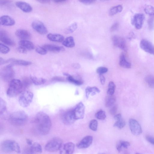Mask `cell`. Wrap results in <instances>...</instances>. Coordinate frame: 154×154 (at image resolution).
I'll return each mask as SVG.
<instances>
[{
  "mask_svg": "<svg viewBox=\"0 0 154 154\" xmlns=\"http://www.w3.org/2000/svg\"><path fill=\"white\" fill-rule=\"evenodd\" d=\"M34 123L38 132L43 135L49 133L52 125L50 116L43 112H40L37 114L35 117Z\"/></svg>",
  "mask_w": 154,
  "mask_h": 154,
  "instance_id": "1",
  "label": "cell"
},
{
  "mask_svg": "<svg viewBox=\"0 0 154 154\" xmlns=\"http://www.w3.org/2000/svg\"><path fill=\"white\" fill-rule=\"evenodd\" d=\"M8 118L12 125L16 126H22L27 123L28 121L29 116L25 112L20 110L11 114Z\"/></svg>",
  "mask_w": 154,
  "mask_h": 154,
  "instance_id": "2",
  "label": "cell"
},
{
  "mask_svg": "<svg viewBox=\"0 0 154 154\" xmlns=\"http://www.w3.org/2000/svg\"><path fill=\"white\" fill-rule=\"evenodd\" d=\"M24 90L22 81L17 79H13L10 82L7 94L11 98L16 97L21 93Z\"/></svg>",
  "mask_w": 154,
  "mask_h": 154,
  "instance_id": "3",
  "label": "cell"
},
{
  "mask_svg": "<svg viewBox=\"0 0 154 154\" xmlns=\"http://www.w3.org/2000/svg\"><path fill=\"white\" fill-rule=\"evenodd\" d=\"M63 144V141L59 137H55L49 141L46 144L45 149L47 151L55 152L59 150Z\"/></svg>",
  "mask_w": 154,
  "mask_h": 154,
  "instance_id": "4",
  "label": "cell"
},
{
  "mask_svg": "<svg viewBox=\"0 0 154 154\" xmlns=\"http://www.w3.org/2000/svg\"><path fill=\"white\" fill-rule=\"evenodd\" d=\"M34 97L33 93L29 91L23 92L19 98L20 105L23 107H29Z\"/></svg>",
  "mask_w": 154,
  "mask_h": 154,
  "instance_id": "5",
  "label": "cell"
},
{
  "mask_svg": "<svg viewBox=\"0 0 154 154\" xmlns=\"http://www.w3.org/2000/svg\"><path fill=\"white\" fill-rule=\"evenodd\" d=\"M10 64L4 67L1 71V76L2 80L5 82L12 80L15 76V72L13 66Z\"/></svg>",
  "mask_w": 154,
  "mask_h": 154,
  "instance_id": "6",
  "label": "cell"
},
{
  "mask_svg": "<svg viewBox=\"0 0 154 154\" xmlns=\"http://www.w3.org/2000/svg\"><path fill=\"white\" fill-rule=\"evenodd\" d=\"M129 125L132 133L135 135H138L142 133L141 127L136 120L131 119L129 120Z\"/></svg>",
  "mask_w": 154,
  "mask_h": 154,
  "instance_id": "7",
  "label": "cell"
},
{
  "mask_svg": "<svg viewBox=\"0 0 154 154\" xmlns=\"http://www.w3.org/2000/svg\"><path fill=\"white\" fill-rule=\"evenodd\" d=\"M62 121L66 125L73 124L76 120L74 113L73 110H71L65 112L62 116Z\"/></svg>",
  "mask_w": 154,
  "mask_h": 154,
  "instance_id": "8",
  "label": "cell"
},
{
  "mask_svg": "<svg viewBox=\"0 0 154 154\" xmlns=\"http://www.w3.org/2000/svg\"><path fill=\"white\" fill-rule=\"evenodd\" d=\"M32 25L33 29L41 35H45L48 33V30L45 26L43 23L39 21H34Z\"/></svg>",
  "mask_w": 154,
  "mask_h": 154,
  "instance_id": "9",
  "label": "cell"
},
{
  "mask_svg": "<svg viewBox=\"0 0 154 154\" xmlns=\"http://www.w3.org/2000/svg\"><path fill=\"white\" fill-rule=\"evenodd\" d=\"M74 113L76 120L83 118L85 112V106L82 102H80L73 109Z\"/></svg>",
  "mask_w": 154,
  "mask_h": 154,
  "instance_id": "10",
  "label": "cell"
},
{
  "mask_svg": "<svg viewBox=\"0 0 154 154\" xmlns=\"http://www.w3.org/2000/svg\"><path fill=\"white\" fill-rule=\"evenodd\" d=\"M112 41L114 45L120 49L126 51L127 47L125 40L123 38L117 35L113 37Z\"/></svg>",
  "mask_w": 154,
  "mask_h": 154,
  "instance_id": "11",
  "label": "cell"
},
{
  "mask_svg": "<svg viewBox=\"0 0 154 154\" xmlns=\"http://www.w3.org/2000/svg\"><path fill=\"white\" fill-rule=\"evenodd\" d=\"M144 19L143 14H136L131 21L132 25L137 29H140L142 27Z\"/></svg>",
  "mask_w": 154,
  "mask_h": 154,
  "instance_id": "12",
  "label": "cell"
},
{
  "mask_svg": "<svg viewBox=\"0 0 154 154\" xmlns=\"http://www.w3.org/2000/svg\"><path fill=\"white\" fill-rule=\"evenodd\" d=\"M140 47L145 52L154 55V47L148 41L145 39L142 40L140 43Z\"/></svg>",
  "mask_w": 154,
  "mask_h": 154,
  "instance_id": "13",
  "label": "cell"
},
{
  "mask_svg": "<svg viewBox=\"0 0 154 154\" xmlns=\"http://www.w3.org/2000/svg\"><path fill=\"white\" fill-rule=\"evenodd\" d=\"M0 41L9 46H14L15 45V42L9 37L7 33L3 30L0 32Z\"/></svg>",
  "mask_w": 154,
  "mask_h": 154,
  "instance_id": "14",
  "label": "cell"
},
{
  "mask_svg": "<svg viewBox=\"0 0 154 154\" xmlns=\"http://www.w3.org/2000/svg\"><path fill=\"white\" fill-rule=\"evenodd\" d=\"M75 149V145L72 142L62 144L60 149V153L62 154H72Z\"/></svg>",
  "mask_w": 154,
  "mask_h": 154,
  "instance_id": "15",
  "label": "cell"
},
{
  "mask_svg": "<svg viewBox=\"0 0 154 154\" xmlns=\"http://www.w3.org/2000/svg\"><path fill=\"white\" fill-rule=\"evenodd\" d=\"M93 138L91 136H86L84 137L77 144V147L79 149L86 148L92 144Z\"/></svg>",
  "mask_w": 154,
  "mask_h": 154,
  "instance_id": "16",
  "label": "cell"
},
{
  "mask_svg": "<svg viewBox=\"0 0 154 154\" xmlns=\"http://www.w3.org/2000/svg\"><path fill=\"white\" fill-rule=\"evenodd\" d=\"M0 23L3 26H11L16 23L15 20L11 17L7 15H4L0 18Z\"/></svg>",
  "mask_w": 154,
  "mask_h": 154,
  "instance_id": "17",
  "label": "cell"
},
{
  "mask_svg": "<svg viewBox=\"0 0 154 154\" xmlns=\"http://www.w3.org/2000/svg\"><path fill=\"white\" fill-rule=\"evenodd\" d=\"M16 6L24 12L30 13L32 12L33 8L28 3L23 2H18L16 3Z\"/></svg>",
  "mask_w": 154,
  "mask_h": 154,
  "instance_id": "18",
  "label": "cell"
},
{
  "mask_svg": "<svg viewBox=\"0 0 154 154\" xmlns=\"http://www.w3.org/2000/svg\"><path fill=\"white\" fill-rule=\"evenodd\" d=\"M13 140H9L4 141L1 145L2 150L7 152H13Z\"/></svg>",
  "mask_w": 154,
  "mask_h": 154,
  "instance_id": "19",
  "label": "cell"
},
{
  "mask_svg": "<svg viewBox=\"0 0 154 154\" xmlns=\"http://www.w3.org/2000/svg\"><path fill=\"white\" fill-rule=\"evenodd\" d=\"M17 37L22 40H27L31 38L30 33L28 31L23 29L17 30L15 33Z\"/></svg>",
  "mask_w": 154,
  "mask_h": 154,
  "instance_id": "20",
  "label": "cell"
},
{
  "mask_svg": "<svg viewBox=\"0 0 154 154\" xmlns=\"http://www.w3.org/2000/svg\"><path fill=\"white\" fill-rule=\"evenodd\" d=\"M43 47L47 51L59 53L65 51V49L63 47L54 45L47 44L43 45Z\"/></svg>",
  "mask_w": 154,
  "mask_h": 154,
  "instance_id": "21",
  "label": "cell"
},
{
  "mask_svg": "<svg viewBox=\"0 0 154 154\" xmlns=\"http://www.w3.org/2000/svg\"><path fill=\"white\" fill-rule=\"evenodd\" d=\"M8 63H10L13 65H18L23 66H27L32 64L31 62L21 59H11L7 60Z\"/></svg>",
  "mask_w": 154,
  "mask_h": 154,
  "instance_id": "22",
  "label": "cell"
},
{
  "mask_svg": "<svg viewBox=\"0 0 154 154\" xmlns=\"http://www.w3.org/2000/svg\"><path fill=\"white\" fill-rule=\"evenodd\" d=\"M114 119L116 121L115 123L113 125V126L116 127L119 129H122L125 125V122L122 119L121 114H118L115 115Z\"/></svg>",
  "mask_w": 154,
  "mask_h": 154,
  "instance_id": "23",
  "label": "cell"
},
{
  "mask_svg": "<svg viewBox=\"0 0 154 154\" xmlns=\"http://www.w3.org/2000/svg\"><path fill=\"white\" fill-rule=\"evenodd\" d=\"M42 151V146L38 143H33L28 150L29 153L32 154L40 153Z\"/></svg>",
  "mask_w": 154,
  "mask_h": 154,
  "instance_id": "24",
  "label": "cell"
},
{
  "mask_svg": "<svg viewBox=\"0 0 154 154\" xmlns=\"http://www.w3.org/2000/svg\"><path fill=\"white\" fill-rule=\"evenodd\" d=\"M47 37L49 40L53 42H62L64 40V37L59 34L50 33L47 35Z\"/></svg>",
  "mask_w": 154,
  "mask_h": 154,
  "instance_id": "25",
  "label": "cell"
},
{
  "mask_svg": "<svg viewBox=\"0 0 154 154\" xmlns=\"http://www.w3.org/2000/svg\"><path fill=\"white\" fill-rule=\"evenodd\" d=\"M119 64L121 67L125 68H130L131 67V64L127 60L123 53H122L120 55Z\"/></svg>",
  "mask_w": 154,
  "mask_h": 154,
  "instance_id": "26",
  "label": "cell"
},
{
  "mask_svg": "<svg viewBox=\"0 0 154 154\" xmlns=\"http://www.w3.org/2000/svg\"><path fill=\"white\" fill-rule=\"evenodd\" d=\"M20 46L28 50H34L35 47L34 44L31 42L27 40H22L19 42Z\"/></svg>",
  "mask_w": 154,
  "mask_h": 154,
  "instance_id": "27",
  "label": "cell"
},
{
  "mask_svg": "<svg viewBox=\"0 0 154 154\" xmlns=\"http://www.w3.org/2000/svg\"><path fill=\"white\" fill-rule=\"evenodd\" d=\"M100 92V90L96 87H88L86 89V97L88 99L90 94L91 96H93L97 93H99Z\"/></svg>",
  "mask_w": 154,
  "mask_h": 154,
  "instance_id": "28",
  "label": "cell"
},
{
  "mask_svg": "<svg viewBox=\"0 0 154 154\" xmlns=\"http://www.w3.org/2000/svg\"><path fill=\"white\" fill-rule=\"evenodd\" d=\"M62 43L63 45L68 48H73L75 46L74 40L72 37L67 38L64 40Z\"/></svg>",
  "mask_w": 154,
  "mask_h": 154,
  "instance_id": "29",
  "label": "cell"
},
{
  "mask_svg": "<svg viewBox=\"0 0 154 154\" xmlns=\"http://www.w3.org/2000/svg\"><path fill=\"white\" fill-rule=\"evenodd\" d=\"M130 145V144L128 142L120 140L117 143L116 148L118 151L120 152L122 151L123 148L127 149Z\"/></svg>",
  "mask_w": 154,
  "mask_h": 154,
  "instance_id": "30",
  "label": "cell"
},
{
  "mask_svg": "<svg viewBox=\"0 0 154 154\" xmlns=\"http://www.w3.org/2000/svg\"><path fill=\"white\" fill-rule=\"evenodd\" d=\"M33 83L36 86H39L44 84L46 82V80L42 78H38L36 77L31 76L30 77Z\"/></svg>",
  "mask_w": 154,
  "mask_h": 154,
  "instance_id": "31",
  "label": "cell"
},
{
  "mask_svg": "<svg viewBox=\"0 0 154 154\" xmlns=\"http://www.w3.org/2000/svg\"><path fill=\"white\" fill-rule=\"evenodd\" d=\"M123 10V7L121 5L112 8L109 10V14L110 16H113L118 13L121 12Z\"/></svg>",
  "mask_w": 154,
  "mask_h": 154,
  "instance_id": "32",
  "label": "cell"
},
{
  "mask_svg": "<svg viewBox=\"0 0 154 154\" xmlns=\"http://www.w3.org/2000/svg\"><path fill=\"white\" fill-rule=\"evenodd\" d=\"M116 101L115 97L113 95L108 96L106 99L105 105L107 107H110L113 106Z\"/></svg>",
  "mask_w": 154,
  "mask_h": 154,
  "instance_id": "33",
  "label": "cell"
},
{
  "mask_svg": "<svg viewBox=\"0 0 154 154\" xmlns=\"http://www.w3.org/2000/svg\"><path fill=\"white\" fill-rule=\"evenodd\" d=\"M7 103L3 98L0 99V114L1 116L4 115L6 112Z\"/></svg>",
  "mask_w": 154,
  "mask_h": 154,
  "instance_id": "34",
  "label": "cell"
},
{
  "mask_svg": "<svg viewBox=\"0 0 154 154\" xmlns=\"http://www.w3.org/2000/svg\"><path fill=\"white\" fill-rule=\"evenodd\" d=\"M67 77V79L68 81L76 85L80 86L83 84V83L82 80L75 79L69 74Z\"/></svg>",
  "mask_w": 154,
  "mask_h": 154,
  "instance_id": "35",
  "label": "cell"
},
{
  "mask_svg": "<svg viewBox=\"0 0 154 154\" xmlns=\"http://www.w3.org/2000/svg\"><path fill=\"white\" fill-rule=\"evenodd\" d=\"M145 80L148 85L151 88H154V77L151 75H148L146 76L145 78Z\"/></svg>",
  "mask_w": 154,
  "mask_h": 154,
  "instance_id": "36",
  "label": "cell"
},
{
  "mask_svg": "<svg viewBox=\"0 0 154 154\" xmlns=\"http://www.w3.org/2000/svg\"><path fill=\"white\" fill-rule=\"evenodd\" d=\"M116 85L112 81L110 82L108 84L107 93L108 95H113L115 92Z\"/></svg>",
  "mask_w": 154,
  "mask_h": 154,
  "instance_id": "37",
  "label": "cell"
},
{
  "mask_svg": "<svg viewBox=\"0 0 154 154\" xmlns=\"http://www.w3.org/2000/svg\"><path fill=\"white\" fill-rule=\"evenodd\" d=\"M77 23H74L69 26L65 30L66 34H70L74 32L77 29Z\"/></svg>",
  "mask_w": 154,
  "mask_h": 154,
  "instance_id": "38",
  "label": "cell"
},
{
  "mask_svg": "<svg viewBox=\"0 0 154 154\" xmlns=\"http://www.w3.org/2000/svg\"><path fill=\"white\" fill-rule=\"evenodd\" d=\"M10 51V48L6 45L1 43L0 44V53L6 54H8Z\"/></svg>",
  "mask_w": 154,
  "mask_h": 154,
  "instance_id": "39",
  "label": "cell"
},
{
  "mask_svg": "<svg viewBox=\"0 0 154 154\" xmlns=\"http://www.w3.org/2000/svg\"><path fill=\"white\" fill-rule=\"evenodd\" d=\"M96 117L98 119L104 120L106 118L105 112L103 110H100L95 114Z\"/></svg>",
  "mask_w": 154,
  "mask_h": 154,
  "instance_id": "40",
  "label": "cell"
},
{
  "mask_svg": "<svg viewBox=\"0 0 154 154\" xmlns=\"http://www.w3.org/2000/svg\"><path fill=\"white\" fill-rule=\"evenodd\" d=\"M144 11L146 14L149 16H154V8L152 6H146L145 8Z\"/></svg>",
  "mask_w": 154,
  "mask_h": 154,
  "instance_id": "41",
  "label": "cell"
},
{
  "mask_svg": "<svg viewBox=\"0 0 154 154\" xmlns=\"http://www.w3.org/2000/svg\"><path fill=\"white\" fill-rule=\"evenodd\" d=\"M98 122L97 120L93 119L91 121L89 124L90 128L92 130L96 131L98 128Z\"/></svg>",
  "mask_w": 154,
  "mask_h": 154,
  "instance_id": "42",
  "label": "cell"
},
{
  "mask_svg": "<svg viewBox=\"0 0 154 154\" xmlns=\"http://www.w3.org/2000/svg\"><path fill=\"white\" fill-rule=\"evenodd\" d=\"M22 82L24 89L29 87L32 83L30 78L28 77L24 78Z\"/></svg>",
  "mask_w": 154,
  "mask_h": 154,
  "instance_id": "43",
  "label": "cell"
},
{
  "mask_svg": "<svg viewBox=\"0 0 154 154\" xmlns=\"http://www.w3.org/2000/svg\"><path fill=\"white\" fill-rule=\"evenodd\" d=\"M35 51L38 53L42 55H44L47 54L48 52L43 47H41L40 46L36 48Z\"/></svg>",
  "mask_w": 154,
  "mask_h": 154,
  "instance_id": "44",
  "label": "cell"
},
{
  "mask_svg": "<svg viewBox=\"0 0 154 154\" xmlns=\"http://www.w3.org/2000/svg\"><path fill=\"white\" fill-rule=\"evenodd\" d=\"M108 71L107 68L103 67H100L97 68L96 71L99 75H103V74L106 73Z\"/></svg>",
  "mask_w": 154,
  "mask_h": 154,
  "instance_id": "45",
  "label": "cell"
},
{
  "mask_svg": "<svg viewBox=\"0 0 154 154\" xmlns=\"http://www.w3.org/2000/svg\"><path fill=\"white\" fill-rule=\"evenodd\" d=\"M81 3L85 5H90L95 3L96 0H79Z\"/></svg>",
  "mask_w": 154,
  "mask_h": 154,
  "instance_id": "46",
  "label": "cell"
},
{
  "mask_svg": "<svg viewBox=\"0 0 154 154\" xmlns=\"http://www.w3.org/2000/svg\"><path fill=\"white\" fill-rule=\"evenodd\" d=\"M17 50L19 53L22 54L26 53L28 51L26 48L20 46L17 48Z\"/></svg>",
  "mask_w": 154,
  "mask_h": 154,
  "instance_id": "47",
  "label": "cell"
},
{
  "mask_svg": "<svg viewBox=\"0 0 154 154\" xmlns=\"http://www.w3.org/2000/svg\"><path fill=\"white\" fill-rule=\"evenodd\" d=\"M146 138L149 142L154 145V137L149 135H146Z\"/></svg>",
  "mask_w": 154,
  "mask_h": 154,
  "instance_id": "48",
  "label": "cell"
},
{
  "mask_svg": "<svg viewBox=\"0 0 154 154\" xmlns=\"http://www.w3.org/2000/svg\"><path fill=\"white\" fill-rule=\"evenodd\" d=\"M117 108L116 105H115L113 106L110 110V113L112 115H115L117 112Z\"/></svg>",
  "mask_w": 154,
  "mask_h": 154,
  "instance_id": "49",
  "label": "cell"
},
{
  "mask_svg": "<svg viewBox=\"0 0 154 154\" xmlns=\"http://www.w3.org/2000/svg\"><path fill=\"white\" fill-rule=\"evenodd\" d=\"M119 25L117 23L114 24L111 27L110 31L111 32H113L117 29L119 27Z\"/></svg>",
  "mask_w": 154,
  "mask_h": 154,
  "instance_id": "50",
  "label": "cell"
},
{
  "mask_svg": "<svg viewBox=\"0 0 154 154\" xmlns=\"http://www.w3.org/2000/svg\"><path fill=\"white\" fill-rule=\"evenodd\" d=\"M100 82L102 85H104L105 82V79L103 75H99Z\"/></svg>",
  "mask_w": 154,
  "mask_h": 154,
  "instance_id": "51",
  "label": "cell"
},
{
  "mask_svg": "<svg viewBox=\"0 0 154 154\" xmlns=\"http://www.w3.org/2000/svg\"><path fill=\"white\" fill-rule=\"evenodd\" d=\"M53 80L55 81H63L64 79L63 78L59 77H55L52 79Z\"/></svg>",
  "mask_w": 154,
  "mask_h": 154,
  "instance_id": "52",
  "label": "cell"
},
{
  "mask_svg": "<svg viewBox=\"0 0 154 154\" xmlns=\"http://www.w3.org/2000/svg\"><path fill=\"white\" fill-rule=\"evenodd\" d=\"M0 1H1L0 3L1 5H5L10 2L9 0H0Z\"/></svg>",
  "mask_w": 154,
  "mask_h": 154,
  "instance_id": "53",
  "label": "cell"
},
{
  "mask_svg": "<svg viewBox=\"0 0 154 154\" xmlns=\"http://www.w3.org/2000/svg\"><path fill=\"white\" fill-rule=\"evenodd\" d=\"M38 2L42 4H47L50 2V0H36Z\"/></svg>",
  "mask_w": 154,
  "mask_h": 154,
  "instance_id": "54",
  "label": "cell"
},
{
  "mask_svg": "<svg viewBox=\"0 0 154 154\" xmlns=\"http://www.w3.org/2000/svg\"><path fill=\"white\" fill-rule=\"evenodd\" d=\"M7 63L6 60H5L2 57L0 58V64H1V65Z\"/></svg>",
  "mask_w": 154,
  "mask_h": 154,
  "instance_id": "55",
  "label": "cell"
},
{
  "mask_svg": "<svg viewBox=\"0 0 154 154\" xmlns=\"http://www.w3.org/2000/svg\"><path fill=\"white\" fill-rule=\"evenodd\" d=\"M26 142L30 146L33 144L32 140L30 139H26Z\"/></svg>",
  "mask_w": 154,
  "mask_h": 154,
  "instance_id": "56",
  "label": "cell"
},
{
  "mask_svg": "<svg viewBox=\"0 0 154 154\" xmlns=\"http://www.w3.org/2000/svg\"><path fill=\"white\" fill-rule=\"evenodd\" d=\"M73 66L76 69H79L80 68V65L79 64H74Z\"/></svg>",
  "mask_w": 154,
  "mask_h": 154,
  "instance_id": "57",
  "label": "cell"
},
{
  "mask_svg": "<svg viewBox=\"0 0 154 154\" xmlns=\"http://www.w3.org/2000/svg\"><path fill=\"white\" fill-rule=\"evenodd\" d=\"M67 0H53V1L56 3H59L65 2Z\"/></svg>",
  "mask_w": 154,
  "mask_h": 154,
  "instance_id": "58",
  "label": "cell"
},
{
  "mask_svg": "<svg viewBox=\"0 0 154 154\" xmlns=\"http://www.w3.org/2000/svg\"><path fill=\"white\" fill-rule=\"evenodd\" d=\"M101 1H109V0H101Z\"/></svg>",
  "mask_w": 154,
  "mask_h": 154,
  "instance_id": "59",
  "label": "cell"
}]
</instances>
